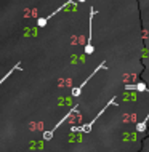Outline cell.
<instances>
[{
  "mask_svg": "<svg viewBox=\"0 0 149 152\" xmlns=\"http://www.w3.org/2000/svg\"><path fill=\"white\" fill-rule=\"evenodd\" d=\"M111 106H115V98H112V99H111L109 102H107V104L104 106V107H103L101 110H99V112H98V115L95 117L92 122L85 123V125H82V126H72V128H71V131H76V133H90V131H92V126L95 125V122L98 120V117H101L103 114H104V110H106L107 107H111Z\"/></svg>",
  "mask_w": 149,
  "mask_h": 152,
  "instance_id": "obj_1",
  "label": "cell"
},
{
  "mask_svg": "<svg viewBox=\"0 0 149 152\" xmlns=\"http://www.w3.org/2000/svg\"><path fill=\"white\" fill-rule=\"evenodd\" d=\"M77 109H79V104H76V106H74V107H72L71 110H69V112L66 114V115H64L63 118H61V120L58 122V123H56L55 126H53V130H47V131H43V136H42V138H43V141H50V139L53 138V134H55V131H56L58 128H59V125H63V123H64L66 120H68V118L71 117V115H72L74 112H76Z\"/></svg>",
  "mask_w": 149,
  "mask_h": 152,
  "instance_id": "obj_2",
  "label": "cell"
},
{
  "mask_svg": "<svg viewBox=\"0 0 149 152\" xmlns=\"http://www.w3.org/2000/svg\"><path fill=\"white\" fill-rule=\"evenodd\" d=\"M101 69H107V66H106V61H103V63L99 64L98 67L95 69V71H93V72H92V74H90V75H88V79H85V80L82 82L80 85H79V87L72 88V96H74V98L80 96V93H82V90H84V87H85V85H87V83H88V82H90V79H93V77H95V74H98V71H101Z\"/></svg>",
  "mask_w": 149,
  "mask_h": 152,
  "instance_id": "obj_3",
  "label": "cell"
},
{
  "mask_svg": "<svg viewBox=\"0 0 149 152\" xmlns=\"http://www.w3.org/2000/svg\"><path fill=\"white\" fill-rule=\"evenodd\" d=\"M95 13H96V10L92 7L90 8V29H88V40H87V45H85V53L87 55H92V53L95 51L93 48V43H92V23H93V16Z\"/></svg>",
  "mask_w": 149,
  "mask_h": 152,
  "instance_id": "obj_4",
  "label": "cell"
},
{
  "mask_svg": "<svg viewBox=\"0 0 149 152\" xmlns=\"http://www.w3.org/2000/svg\"><path fill=\"white\" fill-rule=\"evenodd\" d=\"M127 90V91H149L148 85L143 83V82H139V83H130V85H125L123 87Z\"/></svg>",
  "mask_w": 149,
  "mask_h": 152,
  "instance_id": "obj_5",
  "label": "cell"
},
{
  "mask_svg": "<svg viewBox=\"0 0 149 152\" xmlns=\"http://www.w3.org/2000/svg\"><path fill=\"white\" fill-rule=\"evenodd\" d=\"M15 71H23V67H21V63H16V64L13 66V67H11V71H8V72L5 74V75L2 77V80H0V87H2V83H3V82H5V80H7L8 77H10V75H11V74H13Z\"/></svg>",
  "mask_w": 149,
  "mask_h": 152,
  "instance_id": "obj_6",
  "label": "cell"
},
{
  "mask_svg": "<svg viewBox=\"0 0 149 152\" xmlns=\"http://www.w3.org/2000/svg\"><path fill=\"white\" fill-rule=\"evenodd\" d=\"M148 122H149V112H148V115L144 117V120H143L141 123H138V125H136V130H138V131H144V130H146Z\"/></svg>",
  "mask_w": 149,
  "mask_h": 152,
  "instance_id": "obj_7",
  "label": "cell"
},
{
  "mask_svg": "<svg viewBox=\"0 0 149 152\" xmlns=\"http://www.w3.org/2000/svg\"><path fill=\"white\" fill-rule=\"evenodd\" d=\"M77 2H80V3H82V2H85V0H77Z\"/></svg>",
  "mask_w": 149,
  "mask_h": 152,
  "instance_id": "obj_8",
  "label": "cell"
}]
</instances>
